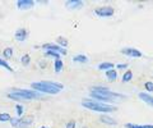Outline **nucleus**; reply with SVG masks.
<instances>
[{
  "mask_svg": "<svg viewBox=\"0 0 153 128\" xmlns=\"http://www.w3.org/2000/svg\"><path fill=\"white\" fill-rule=\"evenodd\" d=\"M100 121H101L103 124H106V126H116L117 124L116 119L112 118V117H110L108 114H102L101 118H100Z\"/></svg>",
  "mask_w": 153,
  "mask_h": 128,
  "instance_id": "13",
  "label": "nucleus"
},
{
  "mask_svg": "<svg viewBox=\"0 0 153 128\" xmlns=\"http://www.w3.org/2000/svg\"><path fill=\"white\" fill-rule=\"evenodd\" d=\"M30 88L46 96V95L60 94L64 90V85L55 81H37V82H31Z\"/></svg>",
  "mask_w": 153,
  "mask_h": 128,
  "instance_id": "3",
  "label": "nucleus"
},
{
  "mask_svg": "<svg viewBox=\"0 0 153 128\" xmlns=\"http://www.w3.org/2000/svg\"><path fill=\"white\" fill-rule=\"evenodd\" d=\"M40 49L42 51H55V53L60 54L61 56H64L68 54V51H66V49H63V47H60L57 44H55V42H46V44H42L40 46Z\"/></svg>",
  "mask_w": 153,
  "mask_h": 128,
  "instance_id": "5",
  "label": "nucleus"
},
{
  "mask_svg": "<svg viewBox=\"0 0 153 128\" xmlns=\"http://www.w3.org/2000/svg\"><path fill=\"white\" fill-rule=\"evenodd\" d=\"M76 127V122L75 121H69L65 123V128H75Z\"/></svg>",
  "mask_w": 153,
  "mask_h": 128,
  "instance_id": "30",
  "label": "nucleus"
},
{
  "mask_svg": "<svg viewBox=\"0 0 153 128\" xmlns=\"http://www.w3.org/2000/svg\"><path fill=\"white\" fill-rule=\"evenodd\" d=\"M7 97L16 103H25V101H35V100H44L45 96L40 92H36L31 88H22V87H13L7 92Z\"/></svg>",
  "mask_w": 153,
  "mask_h": 128,
  "instance_id": "1",
  "label": "nucleus"
},
{
  "mask_svg": "<svg viewBox=\"0 0 153 128\" xmlns=\"http://www.w3.org/2000/svg\"><path fill=\"white\" fill-rule=\"evenodd\" d=\"M71 60L74 61V63H87L88 61V58L85 55H83V54H78V55H74L73 58H71Z\"/></svg>",
  "mask_w": 153,
  "mask_h": 128,
  "instance_id": "21",
  "label": "nucleus"
},
{
  "mask_svg": "<svg viewBox=\"0 0 153 128\" xmlns=\"http://www.w3.org/2000/svg\"><path fill=\"white\" fill-rule=\"evenodd\" d=\"M63 69H64V61L61 59L54 60V70H55V73L59 74V73L63 72Z\"/></svg>",
  "mask_w": 153,
  "mask_h": 128,
  "instance_id": "17",
  "label": "nucleus"
},
{
  "mask_svg": "<svg viewBox=\"0 0 153 128\" xmlns=\"http://www.w3.org/2000/svg\"><path fill=\"white\" fill-rule=\"evenodd\" d=\"M144 87H146V91L149 94V92H153V81H147L144 83Z\"/></svg>",
  "mask_w": 153,
  "mask_h": 128,
  "instance_id": "27",
  "label": "nucleus"
},
{
  "mask_svg": "<svg viewBox=\"0 0 153 128\" xmlns=\"http://www.w3.org/2000/svg\"><path fill=\"white\" fill-rule=\"evenodd\" d=\"M28 37H30V31L25 27H19L14 32V39L17 42H25L28 40Z\"/></svg>",
  "mask_w": 153,
  "mask_h": 128,
  "instance_id": "8",
  "label": "nucleus"
},
{
  "mask_svg": "<svg viewBox=\"0 0 153 128\" xmlns=\"http://www.w3.org/2000/svg\"><path fill=\"white\" fill-rule=\"evenodd\" d=\"M40 128H50V127H47V126H41Z\"/></svg>",
  "mask_w": 153,
  "mask_h": 128,
  "instance_id": "32",
  "label": "nucleus"
},
{
  "mask_svg": "<svg viewBox=\"0 0 153 128\" xmlns=\"http://www.w3.org/2000/svg\"><path fill=\"white\" fill-rule=\"evenodd\" d=\"M84 3L82 0H68L65 1V7L69 9V10H78V9L83 8Z\"/></svg>",
  "mask_w": 153,
  "mask_h": 128,
  "instance_id": "11",
  "label": "nucleus"
},
{
  "mask_svg": "<svg viewBox=\"0 0 153 128\" xmlns=\"http://www.w3.org/2000/svg\"><path fill=\"white\" fill-rule=\"evenodd\" d=\"M89 96H91V99H93L96 101H101L105 104H111V103L120 100V99L126 97L125 95L119 94V92H114L112 90H110L105 86H93L91 88Z\"/></svg>",
  "mask_w": 153,
  "mask_h": 128,
  "instance_id": "2",
  "label": "nucleus"
},
{
  "mask_svg": "<svg viewBox=\"0 0 153 128\" xmlns=\"http://www.w3.org/2000/svg\"><path fill=\"white\" fill-rule=\"evenodd\" d=\"M19 61H21V64L23 65V67H30L31 61H32V58H31L30 54H23L21 56V59H19Z\"/></svg>",
  "mask_w": 153,
  "mask_h": 128,
  "instance_id": "19",
  "label": "nucleus"
},
{
  "mask_svg": "<svg viewBox=\"0 0 153 128\" xmlns=\"http://www.w3.org/2000/svg\"><path fill=\"white\" fill-rule=\"evenodd\" d=\"M121 54L126 55V56H130V58H140V56L143 55L142 51L135 49V47H123Z\"/></svg>",
  "mask_w": 153,
  "mask_h": 128,
  "instance_id": "10",
  "label": "nucleus"
},
{
  "mask_svg": "<svg viewBox=\"0 0 153 128\" xmlns=\"http://www.w3.org/2000/svg\"><path fill=\"white\" fill-rule=\"evenodd\" d=\"M139 99H140L143 103H146L147 105L153 106V96H152L151 94H148V92H140L139 94Z\"/></svg>",
  "mask_w": 153,
  "mask_h": 128,
  "instance_id": "14",
  "label": "nucleus"
},
{
  "mask_svg": "<svg viewBox=\"0 0 153 128\" xmlns=\"http://www.w3.org/2000/svg\"><path fill=\"white\" fill-rule=\"evenodd\" d=\"M44 56H45V58H52L54 60L61 59V55L55 53V51H44Z\"/></svg>",
  "mask_w": 153,
  "mask_h": 128,
  "instance_id": "23",
  "label": "nucleus"
},
{
  "mask_svg": "<svg viewBox=\"0 0 153 128\" xmlns=\"http://www.w3.org/2000/svg\"><path fill=\"white\" fill-rule=\"evenodd\" d=\"M18 123H19V118L12 117V119H10V122H9V124H10L12 128H17L18 127Z\"/></svg>",
  "mask_w": 153,
  "mask_h": 128,
  "instance_id": "29",
  "label": "nucleus"
},
{
  "mask_svg": "<svg viewBox=\"0 0 153 128\" xmlns=\"http://www.w3.org/2000/svg\"><path fill=\"white\" fill-rule=\"evenodd\" d=\"M14 112H16V117L17 118H22L23 115H26V108H25L23 104L17 103L16 105H14Z\"/></svg>",
  "mask_w": 153,
  "mask_h": 128,
  "instance_id": "15",
  "label": "nucleus"
},
{
  "mask_svg": "<svg viewBox=\"0 0 153 128\" xmlns=\"http://www.w3.org/2000/svg\"><path fill=\"white\" fill-rule=\"evenodd\" d=\"M12 119V115L7 112H3L0 113V123H9Z\"/></svg>",
  "mask_w": 153,
  "mask_h": 128,
  "instance_id": "24",
  "label": "nucleus"
},
{
  "mask_svg": "<svg viewBox=\"0 0 153 128\" xmlns=\"http://www.w3.org/2000/svg\"><path fill=\"white\" fill-rule=\"evenodd\" d=\"M36 5V1L33 0H17L16 1V7L18 10L25 12V10H31V9Z\"/></svg>",
  "mask_w": 153,
  "mask_h": 128,
  "instance_id": "9",
  "label": "nucleus"
},
{
  "mask_svg": "<svg viewBox=\"0 0 153 128\" xmlns=\"http://www.w3.org/2000/svg\"><path fill=\"white\" fill-rule=\"evenodd\" d=\"M128 67H129V64H128V63L117 64V65H116V69H126V70H128Z\"/></svg>",
  "mask_w": 153,
  "mask_h": 128,
  "instance_id": "31",
  "label": "nucleus"
},
{
  "mask_svg": "<svg viewBox=\"0 0 153 128\" xmlns=\"http://www.w3.org/2000/svg\"><path fill=\"white\" fill-rule=\"evenodd\" d=\"M55 44H57L60 47H63V49H66V47H68V45H69V41H68V39H66V37L59 36V37H56Z\"/></svg>",
  "mask_w": 153,
  "mask_h": 128,
  "instance_id": "18",
  "label": "nucleus"
},
{
  "mask_svg": "<svg viewBox=\"0 0 153 128\" xmlns=\"http://www.w3.org/2000/svg\"><path fill=\"white\" fill-rule=\"evenodd\" d=\"M0 68H4L5 70H8V72H13V68H12V65L9 64V61H7V60H4L1 56H0Z\"/></svg>",
  "mask_w": 153,
  "mask_h": 128,
  "instance_id": "22",
  "label": "nucleus"
},
{
  "mask_svg": "<svg viewBox=\"0 0 153 128\" xmlns=\"http://www.w3.org/2000/svg\"><path fill=\"white\" fill-rule=\"evenodd\" d=\"M82 106L88 109V110H92V112H96V113H105V114L117 110V108L115 105L105 104V103H101V101H96V100H93V99H83Z\"/></svg>",
  "mask_w": 153,
  "mask_h": 128,
  "instance_id": "4",
  "label": "nucleus"
},
{
  "mask_svg": "<svg viewBox=\"0 0 153 128\" xmlns=\"http://www.w3.org/2000/svg\"><path fill=\"white\" fill-rule=\"evenodd\" d=\"M94 14L98 17H101V18H108V17H112L115 14V9L110 5H103V7L96 8Z\"/></svg>",
  "mask_w": 153,
  "mask_h": 128,
  "instance_id": "6",
  "label": "nucleus"
},
{
  "mask_svg": "<svg viewBox=\"0 0 153 128\" xmlns=\"http://www.w3.org/2000/svg\"><path fill=\"white\" fill-rule=\"evenodd\" d=\"M105 76H106V78H107V81L110 82H115L117 79V70L116 69H110V70H106L105 72Z\"/></svg>",
  "mask_w": 153,
  "mask_h": 128,
  "instance_id": "16",
  "label": "nucleus"
},
{
  "mask_svg": "<svg viewBox=\"0 0 153 128\" xmlns=\"http://www.w3.org/2000/svg\"><path fill=\"white\" fill-rule=\"evenodd\" d=\"M125 128H153L152 124H133V123H126Z\"/></svg>",
  "mask_w": 153,
  "mask_h": 128,
  "instance_id": "26",
  "label": "nucleus"
},
{
  "mask_svg": "<svg viewBox=\"0 0 153 128\" xmlns=\"http://www.w3.org/2000/svg\"><path fill=\"white\" fill-rule=\"evenodd\" d=\"M131 79H133V72H131V70H126V72H124L123 77H121V81H123L124 83L130 82Z\"/></svg>",
  "mask_w": 153,
  "mask_h": 128,
  "instance_id": "25",
  "label": "nucleus"
},
{
  "mask_svg": "<svg viewBox=\"0 0 153 128\" xmlns=\"http://www.w3.org/2000/svg\"><path fill=\"white\" fill-rule=\"evenodd\" d=\"M37 65H38V68H41V69H46L47 68V60L46 59H40L37 61Z\"/></svg>",
  "mask_w": 153,
  "mask_h": 128,
  "instance_id": "28",
  "label": "nucleus"
},
{
  "mask_svg": "<svg viewBox=\"0 0 153 128\" xmlns=\"http://www.w3.org/2000/svg\"><path fill=\"white\" fill-rule=\"evenodd\" d=\"M82 128H87V127H82Z\"/></svg>",
  "mask_w": 153,
  "mask_h": 128,
  "instance_id": "33",
  "label": "nucleus"
},
{
  "mask_svg": "<svg viewBox=\"0 0 153 128\" xmlns=\"http://www.w3.org/2000/svg\"><path fill=\"white\" fill-rule=\"evenodd\" d=\"M115 65L111 63V61H102V63L98 64V69L100 70H103V72H106V70H110V69H114Z\"/></svg>",
  "mask_w": 153,
  "mask_h": 128,
  "instance_id": "20",
  "label": "nucleus"
},
{
  "mask_svg": "<svg viewBox=\"0 0 153 128\" xmlns=\"http://www.w3.org/2000/svg\"><path fill=\"white\" fill-rule=\"evenodd\" d=\"M14 56V49L12 46H7V47H4V49L1 50V58L4 60H10Z\"/></svg>",
  "mask_w": 153,
  "mask_h": 128,
  "instance_id": "12",
  "label": "nucleus"
},
{
  "mask_svg": "<svg viewBox=\"0 0 153 128\" xmlns=\"http://www.w3.org/2000/svg\"><path fill=\"white\" fill-rule=\"evenodd\" d=\"M33 124H35V115L26 114L22 118H19V123L17 128H32Z\"/></svg>",
  "mask_w": 153,
  "mask_h": 128,
  "instance_id": "7",
  "label": "nucleus"
}]
</instances>
